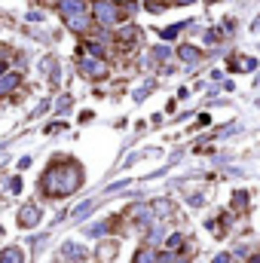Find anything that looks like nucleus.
I'll use <instances>...</instances> for the list:
<instances>
[{"mask_svg": "<svg viewBox=\"0 0 260 263\" xmlns=\"http://www.w3.org/2000/svg\"><path fill=\"white\" fill-rule=\"evenodd\" d=\"M92 9H95V15H98V22H101V25H113V22L123 19V15H119V9H116L113 3H95Z\"/></svg>", "mask_w": 260, "mask_h": 263, "instance_id": "f257e3e1", "label": "nucleus"}, {"mask_svg": "<svg viewBox=\"0 0 260 263\" xmlns=\"http://www.w3.org/2000/svg\"><path fill=\"white\" fill-rule=\"evenodd\" d=\"M3 263H22V254L19 251H6L3 254Z\"/></svg>", "mask_w": 260, "mask_h": 263, "instance_id": "7ed1b4c3", "label": "nucleus"}, {"mask_svg": "<svg viewBox=\"0 0 260 263\" xmlns=\"http://www.w3.org/2000/svg\"><path fill=\"white\" fill-rule=\"evenodd\" d=\"M15 83H19L15 77H6V80H0V92H9V86H15Z\"/></svg>", "mask_w": 260, "mask_h": 263, "instance_id": "20e7f679", "label": "nucleus"}, {"mask_svg": "<svg viewBox=\"0 0 260 263\" xmlns=\"http://www.w3.org/2000/svg\"><path fill=\"white\" fill-rule=\"evenodd\" d=\"M181 58L193 61V58H199V52H196V49H190V46H184V49H181Z\"/></svg>", "mask_w": 260, "mask_h": 263, "instance_id": "f03ea898", "label": "nucleus"}]
</instances>
